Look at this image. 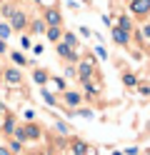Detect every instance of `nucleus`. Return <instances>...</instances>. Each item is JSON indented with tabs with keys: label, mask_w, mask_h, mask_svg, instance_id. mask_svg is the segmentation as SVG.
<instances>
[{
	"label": "nucleus",
	"mask_w": 150,
	"mask_h": 155,
	"mask_svg": "<svg viewBox=\"0 0 150 155\" xmlns=\"http://www.w3.org/2000/svg\"><path fill=\"white\" fill-rule=\"evenodd\" d=\"M130 10L135 15H148L150 13V0H130Z\"/></svg>",
	"instance_id": "obj_1"
},
{
	"label": "nucleus",
	"mask_w": 150,
	"mask_h": 155,
	"mask_svg": "<svg viewBox=\"0 0 150 155\" xmlns=\"http://www.w3.org/2000/svg\"><path fill=\"white\" fill-rule=\"evenodd\" d=\"M10 25H13L15 30L25 28V15H23V13H13V15H10Z\"/></svg>",
	"instance_id": "obj_2"
},
{
	"label": "nucleus",
	"mask_w": 150,
	"mask_h": 155,
	"mask_svg": "<svg viewBox=\"0 0 150 155\" xmlns=\"http://www.w3.org/2000/svg\"><path fill=\"white\" fill-rule=\"evenodd\" d=\"M78 73H80V80H88V78L93 75V63H80Z\"/></svg>",
	"instance_id": "obj_3"
},
{
	"label": "nucleus",
	"mask_w": 150,
	"mask_h": 155,
	"mask_svg": "<svg viewBox=\"0 0 150 155\" xmlns=\"http://www.w3.org/2000/svg\"><path fill=\"white\" fill-rule=\"evenodd\" d=\"M5 80L13 83V85H18L20 80H23V75H20V70H13V68H10V70H5Z\"/></svg>",
	"instance_id": "obj_4"
},
{
	"label": "nucleus",
	"mask_w": 150,
	"mask_h": 155,
	"mask_svg": "<svg viewBox=\"0 0 150 155\" xmlns=\"http://www.w3.org/2000/svg\"><path fill=\"white\" fill-rule=\"evenodd\" d=\"M45 20L50 23V28H58V25H60V13H58V10H48V13H45Z\"/></svg>",
	"instance_id": "obj_5"
},
{
	"label": "nucleus",
	"mask_w": 150,
	"mask_h": 155,
	"mask_svg": "<svg viewBox=\"0 0 150 155\" xmlns=\"http://www.w3.org/2000/svg\"><path fill=\"white\" fill-rule=\"evenodd\" d=\"M58 53L63 55V58H68V60H78V58H75V53H73V48H68L65 43H60V45H58Z\"/></svg>",
	"instance_id": "obj_6"
},
{
	"label": "nucleus",
	"mask_w": 150,
	"mask_h": 155,
	"mask_svg": "<svg viewBox=\"0 0 150 155\" xmlns=\"http://www.w3.org/2000/svg\"><path fill=\"white\" fill-rule=\"evenodd\" d=\"M113 40L120 43V45H125V43H128V33L120 30V28H113Z\"/></svg>",
	"instance_id": "obj_7"
},
{
	"label": "nucleus",
	"mask_w": 150,
	"mask_h": 155,
	"mask_svg": "<svg viewBox=\"0 0 150 155\" xmlns=\"http://www.w3.org/2000/svg\"><path fill=\"white\" fill-rule=\"evenodd\" d=\"M80 100H83V98H80L78 93H65V103L70 105V108H78V105H80Z\"/></svg>",
	"instance_id": "obj_8"
},
{
	"label": "nucleus",
	"mask_w": 150,
	"mask_h": 155,
	"mask_svg": "<svg viewBox=\"0 0 150 155\" xmlns=\"http://www.w3.org/2000/svg\"><path fill=\"white\" fill-rule=\"evenodd\" d=\"M23 133H25V140H35V138H40V130L35 128V125H28Z\"/></svg>",
	"instance_id": "obj_9"
},
{
	"label": "nucleus",
	"mask_w": 150,
	"mask_h": 155,
	"mask_svg": "<svg viewBox=\"0 0 150 155\" xmlns=\"http://www.w3.org/2000/svg\"><path fill=\"white\" fill-rule=\"evenodd\" d=\"M33 78H35V83H38V85H45V83H48V73H45V70H35Z\"/></svg>",
	"instance_id": "obj_10"
},
{
	"label": "nucleus",
	"mask_w": 150,
	"mask_h": 155,
	"mask_svg": "<svg viewBox=\"0 0 150 155\" xmlns=\"http://www.w3.org/2000/svg\"><path fill=\"white\" fill-rule=\"evenodd\" d=\"M73 153H75V155H85V153H88V145L80 143V140H75V143H73Z\"/></svg>",
	"instance_id": "obj_11"
},
{
	"label": "nucleus",
	"mask_w": 150,
	"mask_h": 155,
	"mask_svg": "<svg viewBox=\"0 0 150 155\" xmlns=\"http://www.w3.org/2000/svg\"><path fill=\"white\" fill-rule=\"evenodd\" d=\"M118 28H120V30H130V28H133V23H130V18H120V23H118Z\"/></svg>",
	"instance_id": "obj_12"
},
{
	"label": "nucleus",
	"mask_w": 150,
	"mask_h": 155,
	"mask_svg": "<svg viewBox=\"0 0 150 155\" xmlns=\"http://www.w3.org/2000/svg\"><path fill=\"white\" fill-rule=\"evenodd\" d=\"M123 80H125V85H130V88H133V85H138V78H135L133 73H128V75H123Z\"/></svg>",
	"instance_id": "obj_13"
},
{
	"label": "nucleus",
	"mask_w": 150,
	"mask_h": 155,
	"mask_svg": "<svg viewBox=\"0 0 150 155\" xmlns=\"http://www.w3.org/2000/svg\"><path fill=\"white\" fill-rule=\"evenodd\" d=\"M63 38H65V45H68V48H73V45H75V43H78V38H75V35H73V33H65V35H63Z\"/></svg>",
	"instance_id": "obj_14"
},
{
	"label": "nucleus",
	"mask_w": 150,
	"mask_h": 155,
	"mask_svg": "<svg viewBox=\"0 0 150 155\" xmlns=\"http://www.w3.org/2000/svg\"><path fill=\"white\" fill-rule=\"evenodd\" d=\"M48 38H50V40H60V30H58V28H50V30H48Z\"/></svg>",
	"instance_id": "obj_15"
},
{
	"label": "nucleus",
	"mask_w": 150,
	"mask_h": 155,
	"mask_svg": "<svg viewBox=\"0 0 150 155\" xmlns=\"http://www.w3.org/2000/svg\"><path fill=\"white\" fill-rule=\"evenodd\" d=\"M13 63H18V65H25V55H23V53H13Z\"/></svg>",
	"instance_id": "obj_16"
},
{
	"label": "nucleus",
	"mask_w": 150,
	"mask_h": 155,
	"mask_svg": "<svg viewBox=\"0 0 150 155\" xmlns=\"http://www.w3.org/2000/svg\"><path fill=\"white\" fill-rule=\"evenodd\" d=\"M0 38H3V40H5V38H10V28L3 25V23H0Z\"/></svg>",
	"instance_id": "obj_17"
},
{
	"label": "nucleus",
	"mask_w": 150,
	"mask_h": 155,
	"mask_svg": "<svg viewBox=\"0 0 150 155\" xmlns=\"http://www.w3.org/2000/svg\"><path fill=\"white\" fill-rule=\"evenodd\" d=\"M3 130H5V133H13V130H15V123H13V120H5Z\"/></svg>",
	"instance_id": "obj_18"
},
{
	"label": "nucleus",
	"mask_w": 150,
	"mask_h": 155,
	"mask_svg": "<svg viewBox=\"0 0 150 155\" xmlns=\"http://www.w3.org/2000/svg\"><path fill=\"white\" fill-rule=\"evenodd\" d=\"M43 28H45V25H43V20H35V23H33V30H38V33L43 30Z\"/></svg>",
	"instance_id": "obj_19"
},
{
	"label": "nucleus",
	"mask_w": 150,
	"mask_h": 155,
	"mask_svg": "<svg viewBox=\"0 0 150 155\" xmlns=\"http://www.w3.org/2000/svg\"><path fill=\"white\" fill-rule=\"evenodd\" d=\"M95 53H98V55H100V58H108V50H105V48H100V45H98V48H95Z\"/></svg>",
	"instance_id": "obj_20"
},
{
	"label": "nucleus",
	"mask_w": 150,
	"mask_h": 155,
	"mask_svg": "<svg viewBox=\"0 0 150 155\" xmlns=\"http://www.w3.org/2000/svg\"><path fill=\"white\" fill-rule=\"evenodd\" d=\"M43 98H45V103H50V105L55 103V98H53V95H50V93H43Z\"/></svg>",
	"instance_id": "obj_21"
},
{
	"label": "nucleus",
	"mask_w": 150,
	"mask_h": 155,
	"mask_svg": "<svg viewBox=\"0 0 150 155\" xmlns=\"http://www.w3.org/2000/svg\"><path fill=\"white\" fill-rule=\"evenodd\" d=\"M0 155H10V150L8 148H0Z\"/></svg>",
	"instance_id": "obj_22"
},
{
	"label": "nucleus",
	"mask_w": 150,
	"mask_h": 155,
	"mask_svg": "<svg viewBox=\"0 0 150 155\" xmlns=\"http://www.w3.org/2000/svg\"><path fill=\"white\" fill-rule=\"evenodd\" d=\"M143 33H145V38H150V25H145V30H143Z\"/></svg>",
	"instance_id": "obj_23"
},
{
	"label": "nucleus",
	"mask_w": 150,
	"mask_h": 155,
	"mask_svg": "<svg viewBox=\"0 0 150 155\" xmlns=\"http://www.w3.org/2000/svg\"><path fill=\"white\" fill-rule=\"evenodd\" d=\"M3 50H5V43H3V40H0V53H3Z\"/></svg>",
	"instance_id": "obj_24"
},
{
	"label": "nucleus",
	"mask_w": 150,
	"mask_h": 155,
	"mask_svg": "<svg viewBox=\"0 0 150 155\" xmlns=\"http://www.w3.org/2000/svg\"><path fill=\"white\" fill-rule=\"evenodd\" d=\"M115 155H123V153H115Z\"/></svg>",
	"instance_id": "obj_25"
},
{
	"label": "nucleus",
	"mask_w": 150,
	"mask_h": 155,
	"mask_svg": "<svg viewBox=\"0 0 150 155\" xmlns=\"http://www.w3.org/2000/svg\"><path fill=\"white\" fill-rule=\"evenodd\" d=\"M40 155H45V153H40Z\"/></svg>",
	"instance_id": "obj_26"
}]
</instances>
